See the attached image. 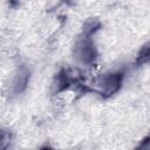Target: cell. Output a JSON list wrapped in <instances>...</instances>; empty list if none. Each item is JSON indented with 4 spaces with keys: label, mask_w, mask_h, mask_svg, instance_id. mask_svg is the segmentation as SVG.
<instances>
[{
    "label": "cell",
    "mask_w": 150,
    "mask_h": 150,
    "mask_svg": "<svg viewBox=\"0 0 150 150\" xmlns=\"http://www.w3.org/2000/svg\"><path fill=\"white\" fill-rule=\"evenodd\" d=\"M76 59L83 64H91L97 57V50L90 35L82 34L75 45Z\"/></svg>",
    "instance_id": "cell-1"
},
{
    "label": "cell",
    "mask_w": 150,
    "mask_h": 150,
    "mask_svg": "<svg viewBox=\"0 0 150 150\" xmlns=\"http://www.w3.org/2000/svg\"><path fill=\"white\" fill-rule=\"evenodd\" d=\"M123 82V73H108L100 77L98 80V93L103 97H110L118 91Z\"/></svg>",
    "instance_id": "cell-2"
},
{
    "label": "cell",
    "mask_w": 150,
    "mask_h": 150,
    "mask_svg": "<svg viewBox=\"0 0 150 150\" xmlns=\"http://www.w3.org/2000/svg\"><path fill=\"white\" fill-rule=\"evenodd\" d=\"M28 81H29V70L25 66H22L19 69L18 74L15 75V79L13 81V91H14V94H21L26 89V87L28 84Z\"/></svg>",
    "instance_id": "cell-3"
},
{
    "label": "cell",
    "mask_w": 150,
    "mask_h": 150,
    "mask_svg": "<svg viewBox=\"0 0 150 150\" xmlns=\"http://www.w3.org/2000/svg\"><path fill=\"white\" fill-rule=\"evenodd\" d=\"M74 83H77L76 79H74L70 74L69 70L67 69H62L57 75H56V79H55V87H56V93L59 91H63L66 90L67 88H69L71 84Z\"/></svg>",
    "instance_id": "cell-4"
},
{
    "label": "cell",
    "mask_w": 150,
    "mask_h": 150,
    "mask_svg": "<svg viewBox=\"0 0 150 150\" xmlns=\"http://www.w3.org/2000/svg\"><path fill=\"white\" fill-rule=\"evenodd\" d=\"M149 61H150V41L146 42L145 45H143L142 48L139 49L137 57H136V64L142 66Z\"/></svg>",
    "instance_id": "cell-5"
},
{
    "label": "cell",
    "mask_w": 150,
    "mask_h": 150,
    "mask_svg": "<svg viewBox=\"0 0 150 150\" xmlns=\"http://www.w3.org/2000/svg\"><path fill=\"white\" fill-rule=\"evenodd\" d=\"M100 28H101V22L98 20H96V19H89L83 25L82 34L93 36V34H95Z\"/></svg>",
    "instance_id": "cell-6"
}]
</instances>
